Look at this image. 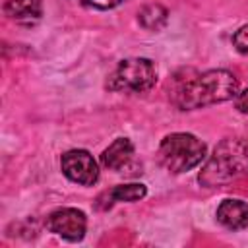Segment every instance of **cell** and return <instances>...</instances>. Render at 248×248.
Returning <instances> with one entry per match:
<instances>
[{"label":"cell","instance_id":"6da1fadb","mask_svg":"<svg viewBox=\"0 0 248 248\" xmlns=\"http://www.w3.org/2000/svg\"><path fill=\"white\" fill-rule=\"evenodd\" d=\"M238 79L229 70H207L192 78H180L170 89V99L180 110H194L234 99Z\"/></svg>","mask_w":248,"mask_h":248},{"label":"cell","instance_id":"7a4b0ae2","mask_svg":"<svg viewBox=\"0 0 248 248\" xmlns=\"http://www.w3.org/2000/svg\"><path fill=\"white\" fill-rule=\"evenodd\" d=\"M248 172V138H227L203 165L198 180L205 188L225 186Z\"/></svg>","mask_w":248,"mask_h":248},{"label":"cell","instance_id":"3957f363","mask_svg":"<svg viewBox=\"0 0 248 248\" xmlns=\"http://www.w3.org/2000/svg\"><path fill=\"white\" fill-rule=\"evenodd\" d=\"M205 143L188 132H174L159 143V163L172 174H182L196 169L205 159Z\"/></svg>","mask_w":248,"mask_h":248},{"label":"cell","instance_id":"277c9868","mask_svg":"<svg viewBox=\"0 0 248 248\" xmlns=\"http://www.w3.org/2000/svg\"><path fill=\"white\" fill-rule=\"evenodd\" d=\"M157 81V70L149 58H126L107 78V89L116 93H147Z\"/></svg>","mask_w":248,"mask_h":248},{"label":"cell","instance_id":"5b68a950","mask_svg":"<svg viewBox=\"0 0 248 248\" xmlns=\"http://www.w3.org/2000/svg\"><path fill=\"white\" fill-rule=\"evenodd\" d=\"M64 176L79 186H93L99 180V165L85 149H70L60 157Z\"/></svg>","mask_w":248,"mask_h":248},{"label":"cell","instance_id":"8992f818","mask_svg":"<svg viewBox=\"0 0 248 248\" xmlns=\"http://www.w3.org/2000/svg\"><path fill=\"white\" fill-rule=\"evenodd\" d=\"M45 225H46V231L54 232L56 236H62L64 240H70V242H78L85 236L87 217L81 209L60 207L46 217Z\"/></svg>","mask_w":248,"mask_h":248},{"label":"cell","instance_id":"52a82bcc","mask_svg":"<svg viewBox=\"0 0 248 248\" xmlns=\"http://www.w3.org/2000/svg\"><path fill=\"white\" fill-rule=\"evenodd\" d=\"M217 221L229 231H242L248 227V202L227 198L217 205Z\"/></svg>","mask_w":248,"mask_h":248},{"label":"cell","instance_id":"ba28073f","mask_svg":"<svg viewBox=\"0 0 248 248\" xmlns=\"http://www.w3.org/2000/svg\"><path fill=\"white\" fill-rule=\"evenodd\" d=\"M4 14L19 25H33L43 17V4L41 0H6Z\"/></svg>","mask_w":248,"mask_h":248},{"label":"cell","instance_id":"9c48e42d","mask_svg":"<svg viewBox=\"0 0 248 248\" xmlns=\"http://www.w3.org/2000/svg\"><path fill=\"white\" fill-rule=\"evenodd\" d=\"M134 155V143L128 138H116L103 153L101 165L108 170H122Z\"/></svg>","mask_w":248,"mask_h":248},{"label":"cell","instance_id":"30bf717a","mask_svg":"<svg viewBox=\"0 0 248 248\" xmlns=\"http://www.w3.org/2000/svg\"><path fill=\"white\" fill-rule=\"evenodd\" d=\"M145 194H147V188H145V184H141V182L118 184V186H114L112 190H108V192H105V194H103V196L107 198V202H105L103 209L110 207V205H112V203H116V202L132 203V202L143 200V198H145Z\"/></svg>","mask_w":248,"mask_h":248},{"label":"cell","instance_id":"8fae6325","mask_svg":"<svg viewBox=\"0 0 248 248\" xmlns=\"http://www.w3.org/2000/svg\"><path fill=\"white\" fill-rule=\"evenodd\" d=\"M167 19H169V12L161 4H149V6H143L138 12V21L147 31H159V29H163L167 25Z\"/></svg>","mask_w":248,"mask_h":248},{"label":"cell","instance_id":"7c38bea8","mask_svg":"<svg viewBox=\"0 0 248 248\" xmlns=\"http://www.w3.org/2000/svg\"><path fill=\"white\" fill-rule=\"evenodd\" d=\"M232 45L240 54H248V25H242L232 35Z\"/></svg>","mask_w":248,"mask_h":248},{"label":"cell","instance_id":"4fadbf2b","mask_svg":"<svg viewBox=\"0 0 248 248\" xmlns=\"http://www.w3.org/2000/svg\"><path fill=\"white\" fill-rule=\"evenodd\" d=\"M78 2L87 8H95V10H112L120 6L124 0H78Z\"/></svg>","mask_w":248,"mask_h":248},{"label":"cell","instance_id":"5bb4252c","mask_svg":"<svg viewBox=\"0 0 248 248\" xmlns=\"http://www.w3.org/2000/svg\"><path fill=\"white\" fill-rule=\"evenodd\" d=\"M234 105H236V108H238L240 112L248 114V83H246V87H244L242 91L236 93V97H234Z\"/></svg>","mask_w":248,"mask_h":248}]
</instances>
